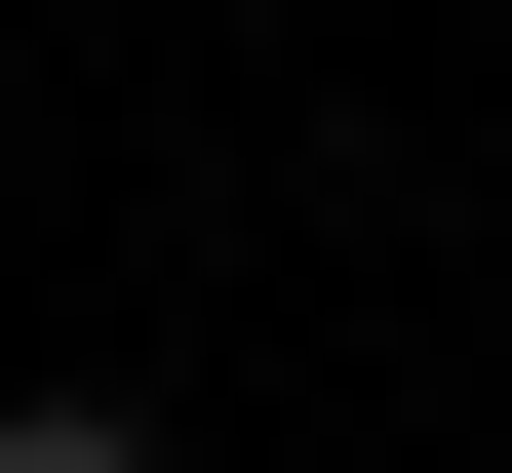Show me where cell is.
<instances>
[{
	"instance_id": "1",
	"label": "cell",
	"mask_w": 512,
	"mask_h": 473,
	"mask_svg": "<svg viewBox=\"0 0 512 473\" xmlns=\"http://www.w3.org/2000/svg\"><path fill=\"white\" fill-rule=\"evenodd\" d=\"M0 473H158V434H119V395H0Z\"/></svg>"
}]
</instances>
